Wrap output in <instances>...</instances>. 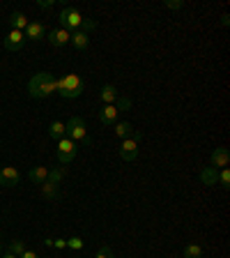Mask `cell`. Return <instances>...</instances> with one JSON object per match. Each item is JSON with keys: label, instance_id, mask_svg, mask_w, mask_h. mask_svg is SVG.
Returning a JSON list of instances; mask_svg holds the SVG:
<instances>
[{"label": "cell", "instance_id": "6da1fadb", "mask_svg": "<svg viewBox=\"0 0 230 258\" xmlns=\"http://www.w3.org/2000/svg\"><path fill=\"white\" fill-rule=\"evenodd\" d=\"M28 93L35 99H44V97H49V95H53L55 93L53 74H49V71H37V74H33V78L28 81Z\"/></svg>", "mask_w": 230, "mask_h": 258}, {"label": "cell", "instance_id": "7a4b0ae2", "mask_svg": "<svg viewBox=\"0 0 230 258\" xmlns=\"http://www.w3.org/2000/svg\"><path fill=\"white\" fill-rule=\"evenodd\" d=\"M85 83L81 81L78 74H65L62 78H55V93L65 99H76L83 95Z\"/></svg>", "mask_w": 230, "mask_h": 258}, {"label": "cell", "instance_id": "3957f363", "mask_svg": "<svg viewBox=\"0 0 230 258\" xmlns=\"http://www.w3.org/2000/svg\"><path fill=\"white\" fill-rule=\"evenodd\" d=\"M67 127V138H71L74 143H90L88 127L83 118H69V122H65Z\"/></svg>", "mask_w": 230, "mask_h": 258}, {"label": "cell", "instance_id": "277c9868", "mask_svg": "<svg viewBox=\"0 0 230 258\" xmlns=\"http://www.w3.org/2000/svg\"><path fill=\"white\" fill-rule=\"evenodd\" d=\"M58 21H60V28H65V30H76L83 23V14L76 7H65V10L58 14Z\"/></svg>", "mask_w": 230, "mask_h": 258}, {"label": "cell", "instance_id": "5b68a950", "mask_svg": "<svg viewBox=\"0 0 230 258\" xmlns=\"http://www.w3.org/2000/svg\"><path fill=\"white\" fill-rule=\"evenodd\" d=\"M76 152H78V145L71 138H60L58 141V161H60L62 166H67V164H71L74 161V157H76Z\"/></svg>", "mask_w": 230, "mask_h": 258}, {"label": "cell", "instance_id": "8992f818", "mask_svg": "<svg viewBox=\"0 0 230 258\" xmlns=\"http://www.w3.org/2000/svg\"><path fill=\"white\" fill-rule=\"evenodd\" d=\"M141 141H143L141 134H134V138H125V141L120 143V150H118L122 159H125V161H134V159H136Z\"/></svg>", "mask_w": 230, "mask_h": 258}, {"label": "cell", "instance_id": "52a82bcc", "mask_svg": "<svg viewBox=\"0 0 230 258\" xmlns=\"http://www.w3.org/2000/svg\"><path fill=\"white\" fill-rule=\"evenodd\" d=\"M19 180H21V173L14 166H5V168L0 170V187H5V189L17 187Z\"/></svg>", "mask_w": 230, "mask_h": 258}, {"label": "cell", "instance_id": "ba28073f", "mask_svg": "<svg viewBox=\"0 0 230 258\" xmlns=\"http://www.w3.org/2000/svg\"><path fill=\"white\" fill-rule=\"evenodd\" d=\"M23 44H26V35H23L21 30H12V33L5 37V49H7V51H12V53L21 51V49H23Z\"/></svg>", "mask_w": 230, "mask_h": 258}, {"label": "cell", "instance_id": "9c48e42d", "mask_svg": "<svg viewBox=\"0 0 230 258\" xmlns=\"http://www.w3.org/2000/svg\"><path fill=\"white\" fill-rule=\"evenodd\" d=\"M46 39H49L51 46H65V44H69V30H65V28H53V30L46 33Z\"/></svg>", "mask_w": 230, "mask_h": 258}, {"label": "cell", "instance_id": "30bf717a", "mask_svg": "<svg viewBox=\"0 0 230 258\" xmlns=\"http://www.w3.org/2000/svg\"><path fill=\"white\" fill-rule=\"evenodd\" d=\"M228 161H230V152H228V148H216L212 154H209V164H212V168H225L228 166Z\"/></svg>", "mask_w": 230, "mask_h": 258}, {"label": "cell", "instance_id": "8fae6325", "mask_svg": "<svg viewBox=\"0 0 230 258\" xmlns=\"http://www.w3.org/2000/svg\"><path fill=\"white\" fill-rule=\"evenodd\" d=\"M26 39H33V42H39V39H44L46 37V28H44V23H37V21H33V23H28V28H26Z\"/></svg>", "mask_w": 230, "mask_h": 258}, {"label": "cell", "instance_id": "7c38bea8", "mask_svg": "<svg viewBox=\"0 0 230 258\" xmlns=\"http://www.w3.org/2000/svg\"><path fill=\"white\" fill-rule=\"evenodd\" d=\"M200 182L207 185V187H216V185H219V170L212 168V166H205V168L200 170Z\"/></svg>", "mask_w": 230, "mask_h": 258}, {"label": "cell", "instance_id": "4fadbf2b", "mask_svg": "<svg viewBox=\"0 0 230 258\" xmlns=\"http://www.w3.org/2000/svg\"><path fill=\"white\" fill-rule=\"evenodd\" d=\"M28 178L33 185H44L46 178H49V168L46 166H33V168L28 170Z\"/></svg>", "mask_w": 230, "mask_h": 258}, {"label": "cell", "instance_id": "5bb4252c", "mask_svg": "<svg viewBox=\"0 0 230 258\" xmlns=\"http://www.w3.org/2000/svg\"><path fill=\"white\" fill-rule=\"evenodd\" d=\"M115 118H118V109H115L113 104H104V109L99 111V122H101V125H113L115 122Z\"/></svg>", "mask_w": 230, "mask_h": 258}, {"label": "cell", "instance_id": "9a60e30c", "mask_svg": "<svg viewBox=\"0 0 230 258\" xmlns=\"http://www.w3.org/2000/svg\"><path fill=\"white\" fill-rule=\"evenodd\" d=\"M69 42L76 46L78 51H85L90 44V37H88V33H83V30H74V33L69 35Z\"/></svg>", "mask_w": 230, "mask_h": 258}, {"label": "cell", "instance_id": "2e32d148", "mask_svg": "<svg viewBox=\"0 0 230 258\" xmlns=\"http://www.w3.org/2000/svg\"><path fill=\"white\" fill-rule=\"evenodd\" d=\"M28 17L23 14V12H14L10 17V26H12V30H21V33H26V28H28Z\"/></svg>", "mask_w": 230, "mask_h": 258}, {"label": "cell", "instance_id": "e0dca14e", "mask_svg": "<svg viewBox=\"0 0 230 258\" xmlns=\"http://www.w3.org/2000/svg\"><path fill=\"white\" fill-rule=\"evenodd\" d=\"M49 136L53 138V141H60V138H65V136H67V127H65V122H60V120L51 122V127H49Z\"/></svg>", "mask_w": 230, "mask_h": 258}, {"label": "cell", "instance_id": "ac0fdd59", "mask_svg": "<svg viewBox=\"0 0 230 258\" xmlns=\"http://www.w3.org/2000/svg\"><path fill=\"white\" fill-rule=\"evenodd\" d=\"M99 97H101V102H104V104H113L115 99H118V90H115V85H104V88H101V93H99Z\"/></svg>", "mask_w": 230, "mask_h": 258}, {"label": "cell", "instance_id": "d6986e66", "mask_svg": "<svg viewBox=\"0 0 230 258\" xmlns=\"http://www.w3.org/2000/svg\"><path fill=\"white\" fill-rule=\"evenodd\" d=\"M132 132H134V127L129 125V122H118V125H115V136L122 138V141H125Z\"/></svg>", "mask_w": 230, "mask_h": 258}, {"label": "cell", "instance_id": "ffe728a7", "mask_svg": "<svg viewBox=\"0 0 230 258\" xmlns=\"http://www.w3.org/2000/svg\"><path fill=\"white\" fill-rule=\"evenodd\" d=\"M58 187H60V185H53V182L46 180L44 185H42V196L44 198H55L58 196Z\"/></svg>", "mask_w": 230, "mask_h": 258}, {"label": "cell", "instance_id": "44dd1931", "mask_svg": "<svg viewBox=\"0 0 230 258\" xmlns=\"http://www.w3.org/2000/svg\"><path fill=\"white\" fill-rule=\"evenodd\" d=\"M26 251V244H23V240H12L10 242V253L12 256H21V253Z\"/></svg>", "mask_w": 230, "mask_h": 258}, {"label": "cell", "instance_id": "7402d4cb", "mask_svg": "<svg viewBox=\"0 0 230 258\" xmlns=\"http://www.w3.org/2000/svg\"><path fill=\"white\" fill-rule=\"evenodd\" d=\"M62 178H65V168H53V170H49V178H46V180L53 182V185H60Z\"/></svg>", "mask_w": 230, "mask_h": 258}, {"label": "cell", "instance_id": "603a6c76", "mask_svg": "<svg viewBox=\"0 0 230 258\" xmlns=\"http://www.w3.org/2000/svg\"><path fill=\"white\" fill-rule=\"evenodd\" d=\"M113 106L118 109V113H120V111H129V109H132V99H129V97H118Z\"/></svg>", "mask_w": 230, "mask_h": 258}, {"label": "cell", "instance_id": "cb8c5ba5", "mask_svg": "<svg viewBox=\"0 0 230 258\" xmlns=\"http://www.w3.org/2000/svg\"><path fill=\"white\" fill-rule=\"evenodd\" d=\"M200 256H203V249L198 247V244H189L184 249V258H200Z\"/></svg>", "mask_w": 230, "mask_h": 258}, {"label": "cell", "instance_id": "d4e9b609", "mask_svg": "<svg viewBox=\"0 0 230 258\" xmlns=\"http://www.w3.org/2000/svg\"><path fill=\"white\" fill-rule=\"evenodd\" d=\"M219 185H221L223 189L230 187V170H228V168H221V173H219Z\"/></svg>", "mask_w": 230, "mask_h": 258}, {"label": "cell", "instance_id": "484cf974", "mask_svg": "<svg viewBox=\"0 0 230 258\" xmlns=\"http://www.w3.org/2000/svg\"><path fill=\"white\" fill-rule=\"evenodd\" d=\"M67 247L76 249V251H78V249H83V240H81V237H69V240H67Z\"/></svg>", "mask_w": 230, "mask_h": 258}, {"label": "cell", "instance_id": "4316f807", "mask_svg": "<svg viewBox=\"0 0 230 258\" xmlns=\"http://www.w3.org/2000/svg\"><path fill=\"white\" fill-rule=\"evenodd\" d=\"M94 258H115V256H113V249H110V247H101Z\"/></svg>", "mask_w": 230, "mask_h": 258}, {"label": "cell", "instance_id": "83f0119b", "mask_svg": "<svg viewBox=\"0 0 230 258\" xmlns=\"http://www.w3.org/2000/svg\"><path fill=\"white\" fill-rule=\"evenodd\" d=\"M81 28H83V33H90V30H94V28H97V23H94L92 19H83Z\"/></svg>", "mask_w": 230, "mask_h": 258}, {"label": "cell", "instance_id": "f1b7e54d", "mask_svg": "<svg viewBox=\"0 0 230 258\" xmlns=\"http://www.w3.org/2000/svg\"><path fill=\"white\" fill-rule=\"evenodd\" d=\"M164 5L170 7V10H182V7H184V3H182V0H180V3H177V0H168V3H164Z\"/></svg>", "mask_w": 230, "mask_h": 258}, {"label": "cell", "instance_id": "f546056e", "mask_svg": "<svg viewBox=\"0 0 230 258\" xmlns=\"http://www.w3.org/2000/svg\"><path fill=\"white\" fill-rule=\"evenodd\" d=\"M37 5H39V7H42V10H51V7H53V5H55V0H39Z\"/></svg>", "mask_w": 230, "mask_h": 258}, {"label": "cell", "instance_id": "4dcf8cb0", "mask_svg": "<svg viewBox=\"0 0 230 258\" xmlns=\"http://www.w3.org/2000/svg\"><path fill=\"white\" fill-rule=\"evenodd\" d=\"M19 258H39V256H37V253H35V251H28V249H26V251H23Z\"/></svg>", "mask_w": 230, "mask_h": 258}, {"label": "cell", "instance_id": "1f68e13d", "mask_svg": "<svg viewBox=\"0 0 230 258\" xmlns=\"http://www.w3.org/2000/svg\"><path fill=\"white\" fill-rule=\"evenodd\" d=\"M53 247L65 249V247H67V240H53Z\"/></svg>", "mask_w": 230, "mask_h": 258}, {"label": "cell", "instance_id": "d6a6232c", "mask_svg": "<svg viewBox=\"0 0 230 258\" xmlns=\"http://www.w3.org/2000/svg\"><path fill=\"white\" fill-rule=\"evenodd\" d=\"M0 258H17V256H12V253H5V256H0Z\"/></svg>", "mask_w": 230, "mask_h": 258}, {"label": "cell", "instance_id": "836d02e7", "mask_svg": "<svg viewBox=\"0 0 230 258\" xmlns=\"http://www.w3.org/2000/svg\"><path fill=\"white\" fill-rule=\"evenodd\" d=\"M0 251H3V244H0ZM0 256H3V253H0Z\"/></svg>", "mask_w": 230, "mask_h": 258}]
</instances>
